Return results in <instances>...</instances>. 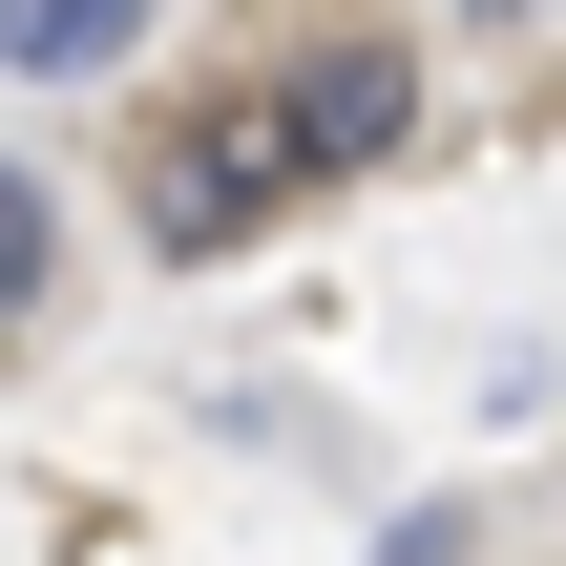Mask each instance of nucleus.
Here are the masks:
<instances>
[{
	"label": "nucleus",
	"mask_w": 566,
	"mask_h": 566,
	"mask_svg": "<svg viewBox=\"0 0 566 566\" xmlns=\"http://www.w3.org/2000/svg\"><path fill=\"white\" fill-rule=\"evenodd\" d=\"M294 189H315V147H294V84H210V105H168V126H147V168H126L147 252H252Z\"/></svg>",
	"instance_id": "1"
},
{
	"label": "nucleus",
	"mask_w": 566,
	"mask_h": 566,
	"mask_svg": "<svg viewBox=\"0 0 566 566\" xmlns=\"http://www.w3.org/2000/svg\"><path fill=\"white\" fill-rule=\"evenodd\" d=\"M273 84H294V147H315V168H378V147H399V105H420V63H399L378 21H357V42H315V63H273Z\"/></svg>",
	"instance_id": "2"
},
{
	"label": "nucleus",
	"mask_w": 566,
	"mask_h": 566,
	"mask_svg": "<svg viewBox=\"0 0 566 566\" xmlns=\"http://www.w3.org/2000/svg\"><path fill=\"white\" fill-rule=\"evenodd\" d=\"M147 42V0H0V63L21 84H84V63H126Z\"/></svg>",
	"instance_id": "3"
},
{
	"label": "nucleus",
	"mask_w": 566,
	"mask_h": 566,
	"mask_svg": "<svg viewBox=\"0 0 566 566\" xmlns=\"http://www.w3.org/2000/svg\"><path fill=\"white\" fill-rule=\"evenodd\" d=\"M42 273H63V210H42V168H0V336L42 315Z\"/></svg>",
	"instance_id": "4"
}]
</instances>
